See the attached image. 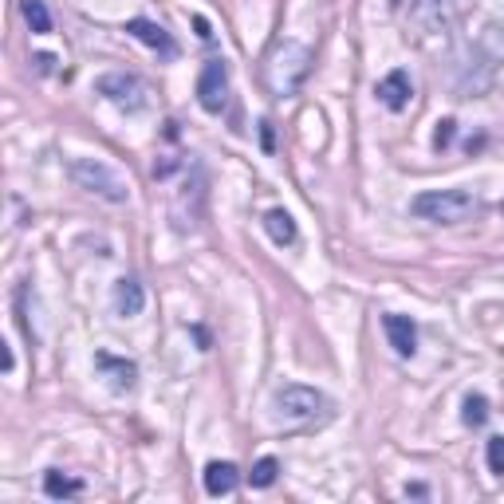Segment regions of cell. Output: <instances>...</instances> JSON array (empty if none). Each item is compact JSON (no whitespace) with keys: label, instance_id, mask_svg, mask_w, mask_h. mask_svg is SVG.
<instances>
[{"label":"cell","instance_id":"cell-5","mask_svg":"<svg viewBox=\"0 0 504 504\" xmlns=\"http://www.w3.org/2000/svg\"><path fill=\"white\" fill-rule=\"evenodd\" d=\"M99 95H107L118 111H142L146 107V84L139 76H126V71H111V76L99 79Z\"/></svg>","mask_w":504,"mask_h":504},{"label":"cell","instance_id":"cell-20","mask_svg":"<svg viewBox=\"0 0 504 504\" xmlns=\"http://www.w3.org/2000/svg\"><path fill=\"white\" fill-rule=\"evenodd\" d=\"M453 118H445V123H437V134H434V146H437V150H445V146L449 142H453Z\"/></svg>","mask_w":504,"mask_h":504},{"label":"cell","instance_id":"cell-11","mask_svg":"<svg viewBox=\"0 0 504 504\" xmlns=\"http://www.w3.org/2000/svg\"><path fill=\"white\" fill-rule=\"evenodd\" d=\"M115 308H118V316H126V319L142 316V308H146V292H142V284L134 280V276H123V280L115 284Z\"/></svg>","mask_w":504,"mask_h":504},{"label":"cell","instance_id":"cell-4","mask_svg":"<svg viewBox=\"0 0 504 504\" xmlns=\"http://www.w3.org/2000/svg\"><path fill=\"white\" fill-rule=\"evenodd\" d=\"M276 410L292 426H316V421H324L332 414V402H327V394L300 387V382H288V387L276 390Z\"/></svg>","mask_w":504,"mask_h":504},{"label":"cell","instance_id":"cell-14","mask_svg":"<svg viewBox=\"0 0 504 504\" xmlns=\"http://www.w3.org/2000/svg\"><path fill=\"white\" fill-rule=\"evenodd\" d=\"M44 492H48V497H56V500L79 497V492H84V481H79V476H63L60 469H52L48 476H44Z\"/></svg>","mask_w":504,"mask_h":504},{"label":"cell","instance_id":"cell-10","mask_svg":"<svg viewBox=\"0 0 504 504\" xmlns=\"http://www.w3.org/2000/svg\"><path fill=\"white\" fill-rule=\"evenodd\" d=\"M374 95H379V103L387 107V111H406L410 107V76L406 71H390Z\"/></svg>","mask_w":504,"mask_h":504},{"label":"cell","instance_id":"cell-18","mask_svg":"<svg viewBox=\"0 0 504 504\" xmlns=\"http://www.w3.org/2000/svg\"><path fill=\"white\" fill-rule=\"evenodd\" d=\"M484 421H489V398H484V394H469V398H465V426L481 429Z\"/></svg>","mask_w":504,"mask_h":504},{"label":"cell","instance_id":"cell-17","mask_svg":"<svg viewBox=\"0 0 504 504\" xmlns=\"http://www.w3.org/2000/svg\"><path fill=\"white\" fill-rule=\"evenodd\" d=\"M276 473H280V461H276V457H260V461L252 465V473H249L252 489H268V484H276Z\"/></svg>","mask_w":504,"mask_h":504},{"label":"cell","instance_id":"cell-9","mask_svg":"<svg viewBox=\"0 0 504 504\" xmlns=\"http://www.w3.org/2000/svg\"><path fill=\"white\" fill-rule=\"evenodd\" d=\"M95 366L111 379L115 390H134V382H139V366H134L131 359H118V355H111V351H99Z\"/></svg>","mask_w":504,"mask_h":504},{"label":"cell","instance_id":"cell-3","mask_svg":"<svg viewBox=\"0 0 504 504\" xmlns=\"http://www.w3.org/2000/svg\"><path fill=\"white\" fill-rule=\"evenodd\" d=\"M68 173H71V181H76L79 189H87V194L111 201V205L131 201V186H126V181L118 178V173L107 166V162H99V158H71Z\"/></svg>","mask_w":504,"mask_h":504},{"label":"cell","instance_id":"cell-19","mask_svg":"<svg viewBox=\"0 0 504 504\" xmlns=\"http://www.w3.org/2000/svg\"><path fill=\"white\" fill-rule=\"evenodd\" d=\"M489 469L497 473V476H504V437H489Z\"/></svg>","mask_w":504,"mask_h":504},{"label":"cell","instance_id":"cell-15","mask_svg":"<svg viewBox=\"0 0 504 504\" xmlns=\"http://www.w3.org/2000/svg\"><path fill=\"white\" fill-rule=\"evenodd\" d=\"M418 8H421V16H426L429 28H445V24L453 20L457 0H418Z\"/></svg>","mask_w":504,"mask_h":504},{"label":"cell","instance_id":"cell-8","mask_svg":"<svg viewBox=\"0 0 504 504\" xmlns=\"http://www.w3.org/2000/svg\"><path fill=\"white\" fill-rule=\"evenodd\" d=\"M382 327H387L390 347L402 355V359H414L418 351V327L410 316H382Z\"/></svg>","mask_w":504,"mask_h":504},{"label":"cell","instance_id":"cell-22","mask_svg":"<svg viewBox=\"0 0 504 504\" xmlns=\"http://www.w3.org/2000/svg\"><path fill=\"white\" fill-rule=\"evenodd\" d=\"M260 139H264V150H272V123L260 126Z\"/></svg>","mask_w":504,"mask_h":504},{"label":"cell","instance_id":"cell-21","mask_svg":"<svg viewBox=\"0 0 504 504\" xmlns=\"http://www.w3.org/2000/svg\"><path fill=\"white\" fill-rule=\"evenodd\" d=\"M194 28H197L201 40H213V32H209V20H205V16H197V20H194Z\"/></svg>","mask_w":504,"mask_h":504},{"label":"cell","instance_id":"cell-6","mask_svg":"<svg viewBox=\"0 0 504 504\" xmlns=\"http://www.w3.org/2000/svg\"><path fill=\"white\" fill-rule=\"evenodd\" d=\"M197 103L205 107L209 115H221L228 103V68L225 60H209L197 76Z\"/></svg>","mask_w":504,"mask_h":504},{"label":"cell","instance_id":"cell-7","mask_svg":"<svg viewBox=\"0 0 504 504\" xmlns=\"http://www.w3.org/2000/svg\"><path fill=\"white\" fill-rule=\"evenodd\" d=\"M126 32H131L139 44H146V48H154L162 60H173V56H178V44L170 40V32L162 28V24L146 20V16H134V20L126 24Z\"/></svg>","mask_w":504,"mask_h":504},{"label":"cell","instance_id":"cell-1","mask_svg":"<svg viewBox=\"0 0 504 504\" xmlns=\"http://www.w3.org/2000/svg\"><path fill=\"white\" fill-rule=\"evenodd\" d=\"M311 48L300 40H280L276 48L268 52V60H264V84L276 99H288L296 95L300 87L308 84L311 76Z\"/></svg>","mask_w":504,"mask_h":504},{"label":"cell","instance_id":"cell-16","mask_svg":"<svg viewBox=\"0 0 504 504\" xmlns=\"http://www.w3.org/2000/svg\"><path fill=\"white\" fill-rule=\"evenodd\" d=\"M20 12H24V20H28V28L36 36H48L52 32V12H48V4H44V0H20Z\"/></svg>","mask_w":504,"mask_h":504},{"label":"cell","instance_id":"cell-13","mask_svg":"<svg viewBox=\"0 0 504 504\" xmlns=\"http://www.w3.org/2000/svg\"><path fill=\"white\" fill-rule=\"evenodd\" d=\"M264 228H268V236L276 244H296V221H292V213H284V209H272L268 217H264Z\"/></svg>","mask_w":504,"mask_h":504},{"label":"cell","instance_id":"cell-12","mask_svg":"<svg viewBox=\"0 0 504 504\" xmlns=\"http://www.w3.org/2000/svg\"><path fill=\"white\" fill-rule=\"evenodd\" d=\"M236 489V465L233 461H209L205 465V492L209 497H228Z\"/></svg>","mask_w":504,"mask_h":504},{"label":"cell","instance_id":"cell-2","mask_svg":"<svg viewBox=\"0 0 504 504\" xmlns=\"http://www.w3.org/2000/svg\"><path fill=\"white\" fill-rule=\"evenodd\" d=\"M410 213L418 221H434V225H461L476 213V197L469 189H426L410 201Z\"/></svg>","mask_w":504,"mask_h":504}]
</instances>
